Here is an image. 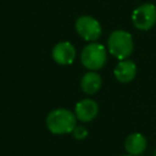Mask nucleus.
<instances>
[{
    "label": "nucleus",
    "mask_w": 156,
    "mask_h": 156,
    "mask_svg": "<svg viewBox=\"0 0 156 156\" xmlns=\"http://www.w3.org/2000/svg\"><path fill=\"white\" fill-rule=\"evenodd\" d=\"M146 145H147L146 138L140 133H133L128 135L126 139V144H124L127 152L132 156L143 154L146 149Z\"/></svg>",
    "instance_id": "nucleus-9"
},
{
    "label": "nucleus",
    "mask_w": 156,
    "mask_h": 156,
    "mask_svg": "<svg viewBox=\"0 0 156 156\" xmlns=\"http://www.w3.org/2000/svg\"><path fill=\"white\" fill-rule=\"evenodd\" d=\"M113 74L121 83H129L136 74V66L132 60H121L115 67Z\"/></svg>",
    "instance_id": "nucleus-8"
},
{
    "label": "nucleus",
    "mask_w": 156,
    "mask_h": 156,
    "mask_svg": "<svg viewBox=\"0 0 156 156\" xmlns=\"http://www.w3.org/2000/svg\"><path fill=\"white\" fill-rule=\"evenodd\" d=\"M72 133H73L74 138L78 139V140H83V139L87 138V135H88V130H87V128H84V127H82V126H79V127L76 126V128L73 129Z\"/></svg>",
    "instance_id": "nucleus-11"
},
{
    "label": "nucleus",
    "mask_w": 156,
    "mask_h": 156,
    "mask_svg": "<svg viewBox=\"0 0 156 156\" xmlns=\"http://www.w3.org/2000/svg\"><path fill=\"white\" fill-rule=\"evenodd\" d=\"M76 57V49L69 41H60L52 49V58L58 65H71Z\"/></svg>",
    "instance_id": "nucleus-6"
},
{
    "label": "nucleus",
    "mask_w": 156,
    "mask_h": 156,
    "mask_svg": "<svg viewBox=\"0 0 156 156\" xmlns=\"http://www.w3.org/2000/svg\"><path fill=\"white\" fill-rule=\"evenodd\" d=\"M82 63L85 68L90 71L100 69L105 66L107 61V54L105 46L98 43H91L84 46L80 54Z\"/></svg>",
    "instance_id": "nucleus-3"
},
{
    "label": "nucleus",
    "mask_w": 156,
    "mask_h": 156,
    "mask_svg": "<svg viewBox=\"0 0 156 156\" xmlns=\"http://www.w3.org/2000/svg\"><path fill=\"white\" fill-rule=\"evenodd\" d=\"M132 21L135 28L149 30L156 23V6L154 4H143L138 6L132 15Z\"/></svg>",
    "instance_id": "nucleus-4"
},
{
    "label": "nucleus",
    "mask_w": 156,
    "mask_h": 156,
    "mask_svg": "<svg viewBox=\"0 0 156 156\" xmlns=\"http://www.w3.org/2000/svg\"><path fill=\"white\" fill-rule=\"evenodd\" d=\"M154 156H156V150H155V154H154Z\"/></svg>",
    "instance_id": "nucleus-13"
},
{
    "label": "nucleus",
    "mask_w": 156,
    "mask_h": 156,
    "mask_svg": "<svg viewBox=\"0 0 156 156\" xmlns=\"http://www.w3.org/2000/svg\"><path fill=\"white\" fill-rule=\"evenodd\" d=\"M101 84H102V79H101L100 74L94 71L87 72L82 77V80H80V87H82L83 91L89 95L98 93L99 89L101 88Z\"/></svg>",
    "instance_id": "nucleus-10"
},
{
    "label": "nucleus",
    "mask_w": 156,
    "mask_h": 156,
    "mask_svg": "<svg viewBox=\"0 0 156 156\" xmlns=\"http://www.w3.org/2000/svg\"><path fill=\"white\" fill-rule=\"evenodd\" d=\"M76 115L67 108H56L49 112L46 127L52 134H67L76 128Z\"/></svg>",
    "instance_id": "nucleus-1"
},
{
    "label": "nucleus",
    "mask_w": 156,
    "mask_h": 156,
    "mask_svg": "<svg viewBox=\"0 0 156 156\" xmlns=\"http://www.w3.org/2000/svg\"><path fill=\"white\" fill-rule=\"evenodd\" d=\"M76 29L87 41H94L101 34V26L99 21L91 16H80L76 21Z\"/></svg>",
    "instance_id": "nucleus-5"
},
{
    "label": "nucleus",
    "mask_w": 156,
    "mask_h": 156,
    "mask_svg": "<svg viewBox=\"0 0 156 156\" xmlns=\"http://www.w3.org/2000/svg\"><path fill=\"white\" fill-rule=\"evenodd\" d=\"M99 112V106L98 104L91 100V99H83L77 102L74 113L76 117L80 122H90L93 121Z\"/></svg>",
    "instance_id": "nucleus-7"
},
{
    "label": "nucleus",
    "mask_w": 156,
    "mask_h": 156,
    "mask_svg": "<svg viewBox=\"0 0 156 156\" xmlns=\"http://www.w3.org/2000/svg\"><path fill=\"white\" fill-rule=\"evenodd\" d=\"M123 156H132V155H129V154H128V155H123Z\"/></svg>",
    "instance_id": "nucleus-12"
},
{
    "label": "nucleus",
    "mask_w": 156,
    "mask_h": 156,
    "mask_svg": "<svg viewBox=\"0 0 156 156\" xmlns=\"http://www.w3.org/2000/svg\"><path fill=\"white\" fill-rule=\"evenodd\" d=\"M107 48L112 56L118 60H126L133 51V38L127 30H113L108 37Z\"/></svg>",
    "instance_id": "nucleus-2"
}]
</instances>
